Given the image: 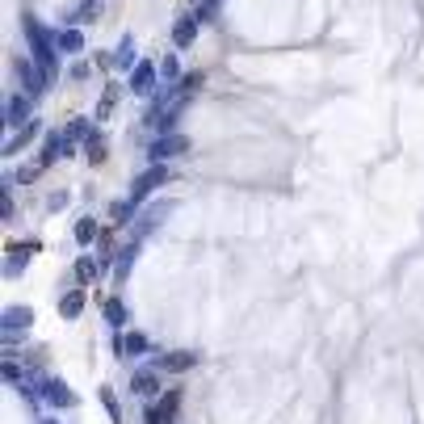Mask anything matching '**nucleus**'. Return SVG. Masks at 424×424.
Here are the masks:
<instances>
[{
	"label": "nucleus",
	"instance_id": "1",
	"mask_svg": "<svg viewBox=\"0 0 424 424\" xmlns=\"http://www.w3.org/2000/svg\"><path fill=\"white\" fill-rule=\"evenodd\" d=\"M21 34H26V42H30V55H34V64L46 72V76H55V50H59V38H50L34 17H21Z\"/></svg>",
	"mask_w": 424,
	"mask_h": 424
},
{
	"label": "nucleus",
	"instance_id": "2",
	"mask_svg": "<svg viewBox=\"0 0 424 424\" xmlns=\"http://www.w3.org/2000/svg\"><path fill=\"white\" fill-rule=\"evenodd\" d=\"M189 151V135H160L151 143V164H164V160H173V155H185Z\"/></svg>",
	"mask_w": 424,
	"mask_h": 424
},
{
	"label": "nucleus",
	"instance_id": "3",
	"mask_svg": "<svg viewBox=\"0 0 424 424\" xmlns=\"http://www.w3.org/2000/svg\"><path fill=\"white\" fill-rule=\"evenodd\" d=\"M164 181H168V168H164V164H151L147 173H139V177H135V185H131V202L151 197V189H160Z\"/></svg>",
	"mask_w": 424,
	"mask_h": 424
},
{
	"label": "nucleus",
	"instance_id": "4",
	"mask_svg": "<svg viewBox=\"0 0 424 424\" xmlns=\"http://www.w3.org/2000/svg\"><path fill=\"white\" fill-rule=\"evenodd\" d=\"M177 407H181V391L173 387V391H164V399L155 403V407H147V416H143V424H173V416H177Z\"/></svg>",
	"mask_w": 424,
	"mask_h": 424
},
{
	"label": "nucleus",
	"instance_id": "5",
	"mask_svg": "<svg viewBox=\"0 0 424 424\" xmlns=\"http://www.w3.org/2000/svg\"><path fill=\"white\" fill-rule=\"evenodd\" d=\"M17 76H21V88H26V97H42V88H46V72L42 68H34L30 59H17Z\"/></svg>",
	"mask_w": 424,
	"mask_h": 424
},
{
	"label": "nucleus",
	"instance_id": "6",
	"mask_svg": "<svg viewBox=\"0 0 424 424\" xmlns=\"http://www.w3.org/2000/svg\"><path fill=\"white\" fill-rule=\"evenodd\" d=\"M131 391L135 395H155V391H160V365H147V369H139V374L131 378Z\"/></svg>",
	"mask_w": 424,
	"mask_h": 424
},
{
	"label": "nucleus",
	"instance_id": "7",
	"mask_svg": "<svg viewBox=\"0 0 424 424\" xmlns=\"http://www.w3.org/2000/svg\"><path fill=\"white\" fill-rule=\"evenodd\" d=\"M42 399L55 403V407H72V403H76V395H72L59 378H42Z\"/></svg>",
	"mask_w": 424,
	"mask_h": 424
},
{
	"label": "nucleus",
	"instance_id": "8",
	"mask_svg": "<svg viewBox=\"0 0 424 424\" xmlns=\"http://www.w3.org/2000/svg\"><path fill=\"white\" fill-rule=\"evenodd\" d=\"M193 38H197V17H177V26H173V42L185 50V46H193Z\"/></svg>",
	"mask_w": 424,
	"mask_h": 424
},
{
	"label": "nucleus",
	"instance_id": "9",
	"mask_svg": "<svg viewBox=\"0 0 424 424\" xmlns=\"http://www.w3.org/2000/svg\"><path fill=\"white\" fill-rule=\"evenodd\" d=\"M151 80H155V64H151V59L135 64V72H131V88H135V93H151Z\"/></svg>",
	"mask_w": 424,
	"mask_h": 424
},
{
	"label": "nucleus",
	"instance_id": "10",
	"mask_svg": "<svg viewBox=\"0 0 424 424\" xmlns=\"http://www.w3.org/2000/svg\"><path fill=\"white\" fill-rule=\"evenodd\" d=\"M5 122H9L13 131H17L21 122H30V97H13V101H9V110H5Z\"/></svg>",
	"mask_w": 424,
	"mask_h": 424
},
{
	"label": "nucleus",
	"instance_id": "11",
	"mask_svg": "<svg viewBox=\"0 0 424 424\" xmlns=\"http://www.w3.org/2000/svg\"><path fill=\"white\" fill-rule=\"evenodd\" d=\"M30 324H34V311H30V307H9V311H5V332L30 328Z\"/></svg>",
	"mask_w": 424,
	"mask_h": 424
},
{
	"label": "nucleus",
	"instance_id": "12",
	"mask_svg": "<svg viewBox=\"0 0 424 424\" xmlns=\"http://www.w3.org/2000/svg\"><path fill=\"white\" fill-rule=\"evenodd\" d=\"M84 302H88V294H84V290H72V294H64L59 315H64V320H76V315L84 311Z\"/></svg>",
	"mask_w": 424,
	"mask_h": 424
},
{
	"label": "nucleus",
	"instance_id": "13",
	"mask_svg": "<svg viewBox=\"0 0 424 424\" xmlns=\"http://www.w3.org/2000/svg\"><path fill=\"white\" fill-rule=\"evenodd\" d=\"M114 68H122V72H135V42H131V34H122V42H118Z\"/></svg>",
	"mask_w": 424,
	"mask_h": 424
},
{
	"label": "nucleus",
	"instance_id": "14",
	"mask_svg": "<svg viewBox=\"0 0 424 424\" xmlns=\"http://www.w3.org/2000/svg\"><path fill=\"white\" fill-rule=\"evenodd\" d=\"M118 353L143 357V353H147V336H139V332H126V336H118Z\"/></svg>",
	"mask_w": 424,
	"mask_h": 424
},
{
	"label": "nucleus",
	"instance_id": "15",
	"mask_svg": "<svg viewBox=\"0 0 424 424\" xmlns=\"http://www.w3.org/2000/svg\"><path fill=\"white\" fill-rule=\"evenodd\" d=\"M155 365H160V369H173V374H181V369H189L193 365V353H168V357H160V361H155Z\"/></svg>",
	"mask_w": 424,
	"mask_h": 424
},
{
	"label": "nucleus",
	"instance_id": "16",
	"mask_svg": "<svg viewBox=\"0 0 424 424\" xmlns=\"http://www.w3.org/2000/svg\"><path fill=\"white\" fill-rule=\"evenodd\" d=\"M84 160H88V164H101V160H105V139H101L97 131L84 139Z\"/></svg>",
	"mask_w": 424,
	"mask_h": 424
},
{
	"label": "nucleus",
	"instance_id": "17",
	"mask_svg": "<svg viewBox=\"0 0 424 424\" xmlns=\"http://www.w3.org/2000/svg\"><path fill=\"white\" fill-rule=\"evenodd\" d=\"M168 210H173V202H160V206H155V210H147V215L139 219V235H147V231H151L155 223H160V219L168 215Z\"/></svg>",
	"mask_w": 424,
	"mask_h": 424
},
{
	"label": "nucleus",
	"instance_id": "18",
	"mask_svg": "<svg viewBox=\"0 0 424 424\" xmlns=\"http://www.w3.org/2000/svg\"><path fill=\"white\" fill-rule=\"evenodd\" d=\"M59 50H64V55L84 50V34H80V30H64V34H59Z\"/></svg>",
	"mask_w": 424,
	"mask_h": 424
},
{
	"label": "nucleus",
	"instance_id": "19",
	"mask_svg": "<svg viewBox=\"0 0 424 424\" xmlns=\"http://www.w3.org/2000/svg\"><path fill=\"white\" fill-rule=\"evenodd\" d=\"M105 324H114V328H122V324H126V307H122L118 298L105 302Z\"/></svg>",
	"mask_w": 424,
	"mask_h": 424
},
{
	"label": "nucleus",
	"instance_id": "20",
	"mask_svg": "<svg viewBox=\"0 0 424 424\" xmlns=\"http://www.w3.org/2000/svg\"><path fill=\"white\" fill-rule=\"evenodd\" d=\"M97 235H101V231H97L93 219H80V223H76V244H93Z\"/></svg>",
	"mask_w": 424,
	"mask_h": 424
},
{
	"label": "nucleus",
	"instance_id": "21",
	"mask_svg": "<svg viewBox=\"0 0 424 424\" xmlns=\"http://www.w3.org/2000/svg\"><path fill=\"white\" fill-rule=\"evenodd\" d=\"M93 135V126H88V118H76L72 126H68V143H76V139H88Z\"/></svg>",
	"mask_w": 424,
	"mask_h": 424
},
{
	"label": "nucleus",
	"instance_id": "22",
	"mask_svg": "<svg viewBox=\"0 0 424 424\" xmlns=\"http://www.w3.org/2000/svg\"><path fill=\"white\" fill-rule=\"evenodd\" d=\"M76 278H80V282H93V278H97V260L80 256V260H76Z\"/></svg>",
	"mask_w": 424,
	"mask_h": 424
},
{
	"label": "nucleus",
	"instance_id": "23",
	"mask_svg": "<svg viewBox=\"0 0 424 424\" xmlns=\"http://www.w3.org/2000/svg\"><path fill=\"white\" fill-rule=\"evenodd\" d=\"M114 101H118V84H110V88H105V97H101V105H97V118H105V114H110V110H114Z\"/></svg>",
	"mask_w": 424,
	"mask_h": 424
},
{
	"label": "nucleus",
	"instance_id": "24",
	"mask_svg": "<svg viewBox=\"0 0 424 424\" xmlns=\"http://www.w3.org/2000/svg\"><path fill=\"white\" fill-rule=\"evenodd\" d=\"M135 252H139V244H131V248H126V252L118 256V269H114V273H118V282H122V278L131 273V260H135Z\"/></svg>",
	"mask_w": 424,
	"mask_h": 424
},
{
	"label": "nucleus",
	"instance_id": "25",
	"mask_svg": "<svg viewBox=\"0 0 424 424\" xmlns=\"http://www.w3.org/2000/svg\"><path fill=\"white\" fill-rule=\"evenodd\" d=\"M131 210H135V202L126 197V202H114V206H110V215H114L118 223H126V219H131Z\"/></svg>",
	"mask_w": 424,
	"mask_h": 424
},
{
	"label": "nucleus",
	"instance_id": "26",
	"mask_svg": "<svg viewBox=\"0 0 424 424\" xmlns=\"http://www.w3.org/2000/svg\"><path fill=\"white\" fill-rule=\"evenodd\" d=\"M101 403H105V407H110V416H114V424H122V412H118V403H114V391H110V387H105V391H101Z\"/></svg>",
	"mask_w": 424,
	"mask_h": 424
},
{
	"label": "nucleus",
	"instance_id": "27",
	"mask_svg": "<svg viewBox=\"0 0 424 424\" xmlns=\"http://www.w3.org/2000/svg\"><path fill=\"white\" fill-rule=\"evenodd\" d=\"M160 72H164L168 80H181V68H177V59H173V55H168V59L160 64Z\"/></svg>",
	"mask_w": 424,
	"mask_h": 424
},
{
	"label": "nucleus",
	"instance_id": "28",
	"mask_svg": "<svg viewBox=\"0 0 424 424\" xmlns=\"http://www.w3.org/2000/svg\"><path fill=\"white\" fill-rule=\"evenodd\" d=\"M46 206H50V210H64V206H68V193H50Z\"/></svg>",
	"mask_w": 424,
	"mask_h": 424
},
{
	"label": "nucleus",
	"instance_id": "29",
	"mask_svg": "<svg viewBox=\"0 0 424 424\" xmlns=\"http://www.w3.org/2000/svg\"><path fill=\"white\" fill-rule=\"evenodd\" d=\"M0 215L13 219V197H9V189H5V202H0Z\"/></svg>",
	"mask_w": 424,
	"mask_h": 424
},
{
	"label": "nucleus",
	"instance_id": "30",
	"mask_svg": "<svg viewBox=\"0 0 424 424\" xmlns=\"http://www.w3.org/2000/svg\"><path fill=\"white\" fill-rule=\"evenodd\" d=\"M46 424H55V420H46Z\"/></svg>",
	"mask_w": 424,
	"mask_h": 424
}]
</instances>
